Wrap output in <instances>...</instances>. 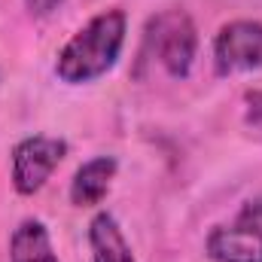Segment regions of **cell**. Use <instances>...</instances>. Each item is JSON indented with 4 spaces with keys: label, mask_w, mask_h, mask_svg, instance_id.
<instances>
[{
    "label": "cell",
    "mask_w": 262,
    "mask_h": 262,
    "mask_svg": "<svg viewBox=\"0 0 262 262\" xmlns=\"http://www.w3.org/2000/svg\"><path fill=\"white\" fill-rule=\"evenodd\" d=\"M125 34H128L125 9L119 6L101 9L61 46L55 58V76L67 85H89L107 76L122 55Z\"/></svg>",
    "instance_id": "1"
},
{
    "label": "cell",
    "mask_w": 262,
    "mask_h": 262,
    "mask_svg": "<svg viewBox=\"0 0 262 262\" xmlns=\"http://www.w3.org/2000/svg\"><path fill=\"white\" fill-rule=\"evenodd\" d=\"M143 52L171 79H186L198 55V28L186 9H162L143 28Z\"/></svg>",
    "instance_id": "2"
},
{
    "label": "cell",
    "mask_w": 262,
    "mask_h": 262,
    "mask_svg": "<svg viewBox=\"0 0 262 262\" xmlns=\"http://www.w3.org/2000/svg\"><path fill=\"white\" fill-rule=\"evenodd\" d=\"M210 262H262V195H253L241 210L210 229L204 241Z\"/></svg>",
    "instance_id": "3"
},
{
    "label": "cell",
    "mask_w": 262,
    "mask_h": 262,
    "mask_svg": "<svg viewBox=\"0 0 262 262\" xmlns=\"http://www.w3.org/2000/svg\"><path fill=\"white\" fill-rule=\"evenodd\" d=\"M67 140L52 134H28L12 146L9 156V180L18 195H37L49 177L58 171V165L67 159Z\"/></svg>",
    "instance_id": "4"
},
{
    "label": "cell",
    "mask_w": 262,
    "mask_h": 262,
    "mask_svg": "<svg viewBox=\"0 0 262 262\" xmlns=\"http://www.w3.org/2000/svg\"><path fill=\"white\" fill-rule=\"evenodd\" d=\"M213 73L238 76L262 70V21L256 18H232L213 37Z\"/></svg>",
    "instance_id": "5"
},
{
    "label": "cell",
    "mask_w": 262,
    "mask_h": 262,
    "mask_svg": "<svg viewBox=\"0 0 262 262\" xmlns=\"http://www.w3.org/2000/svg\"><path fill=\"white\" fill-rule=\"evenodd\" d=\"M116 171H119L116 156H92L89 162H82L70 180V189H67L70 204L73 207H98L110 192Z\"/></svg>",
    "instance_id": "6"
},
{
    "label": "cell",
    "mask_w": 262,
    "mask_h": 262,
    "mask_svg": "<svg viewBox=\"0 0 262 262\" xmlns=\"http://www.w3.org/2000/svg\"><path fill=\"white\" fill-rule=\"evenodd\" d=\"M89 250L92 262H137L131 244L110 210H98L89 223Z\"/></svg>",
    "instance_id": "7"
},
{
    "label": "cell",
    "mask_w": 262,
    "mask_h": 262,
    "mask_svg": "<svg viewBox=\"0 0 262 262\" xmlns=\"http://www.w3.org/2000/svg\"><path fill=\"white\" fill-rule=\"evenodd\" d=\"M9 262H61L43 220H21L9 235Z\"/></svg>",
    "instance_id": "8"
},
{
    "label": "cell",
    "mask_w": 262,
    "mask_h": 262,
    "mask_svg": "<svg viewBox=\"0 0 262 262\" xmlns=\"http://www.w3.org/2000/svg\"><path fill=\"white\" fill-rule=\"evenodd\" d=\"M244 101H247V116H244V119H247L250 125H262V89L247 92Z\"/></svg>",
    "instance_id": "9"
},
{
    "label": "cell",
    "mask_w": 262,
    "mask_h": 262,
    "mask_svg": "<svg viewBox=\"0 0 262 262\" xmlns=\"http://www.w3.org/2000/svg\"><path fill=\"white\" fill-rule=\"evenodd\" d=\"M61 3H64V0H25V9H28L34 18H46V15H52Z\"/></svg>",
    "instance_id": "10"
}]
</instances>
